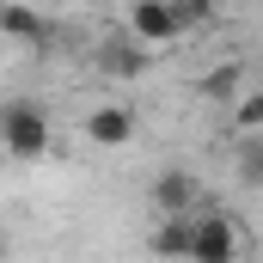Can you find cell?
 <instances>
[{
	"label": "cell",
	"mask_w": 263,
	"mask_h": 263,
	"mask_svg": "<svg viewBox=\"0 0 263 263\" xmlns=\"http://www.w3.org/2000/svg\"><path fill=\"white\" fill-rule=\"evenodd\" d=\"M196 202H202V184L184 165H165V172L153 178V208H159V214H196Z\"/></svg>",
	"instance_id": "obj_4"
},
{
	"label": "cell",
	"mask_w": 263,
	"mask_h": 263,
	"mask_svg": "<svg viewBox=\"0 0 263 263\" xmlns=\"http://www.w3.org/2000/svg\"><path fill=\"white\" fill-rule=\"evenodd\" d=\"M0 31H6L12 43H43V37H49V18H43L37 6L12 0V6H0Z\"/></svg>",
	"instance_id": "obj_8"
},
{
	"label": "cell",
	"mask_w": 263,
	"mask_h": 263,
	"mask_svg": "<svg viewBox=\"0 0 263 263\" xmlns=\"http://www.w3.org/2000/svg\"><path fill=\"white\" fill-rule=\"evenodd\" d=\"M239 178H245L251 190H257V184H263V147H257V141H251V147L239 153Z\"/></svg>",
	"instance_id": "obj_11"
},
{
	"label": "cell",
	"mask_w": 263,
	"mask_h": 263,
	"mask_svg": "<svg viewBox=\"0 0 263 263\" xmlns=\"http://www.w3.org/2000/svg\"><path fill=\"white\" fill-rule=\"evenodd\" d=\"M0 147L12 159H43L49 153V110L31 98H6L0 104Z\"/></svg>",
	"instance_id": "obj_1"
},
{
	"label": "cell",
	"mask_w": 263,
	"mask_h": 263,
	"mask_svg": "<svg viewBox=\"0 0 263 263\" xmlns=\"http://www.w3.org/2000/svg\"><path fill=\"white\" fill-rule=\"evenodd\" d=\"M239 129H245V135H257V129H263V92L239 98Z\"/></svg>",
	"instance_id": "obj_12"
},
{
	"label": "cell",
	"mask_w": 263,
	"mask_h": 263,
	"mask_svg": "<svg viewBox=\"0 0 263 263\" xmlns=\"http://www.w3.org/2000/svg\"><path fill=\"white\" fill-rule=\"evenodd\" d=\"M153 257L190 263V214H159V227H153Z\"/></svg>",
	"instance_id": "obj_7"
},
{
	"label": "cell",
	"mask_w": 263,
	"mask_h": 263,
	"mask_svg": "<svg viewBox=\"0 0 263 263\" xmlns=\"http://www.w3.org/2000/svg\"><path fill=\"white\" fill-rule=\"evenodd\" d=\"M233 92H239V67H214V73L202 80V98H220V104H227Z\"/></svg>",
	"instance_id": "obj_9"
},
{
	"label": "cell",
	"mask_w": 263,
	"mask_h": 263,
	"mask_svg": "<svg viewBox=\"0 0 263 263\" xmlns=\"http://www.w3.org/2000/svg\"><path fill=\"white\" fill-rule=\"evenodd\" d=\"M172 6H178L184 31H190V25H208V18H214V0H172Z\"/></svg>",
	"instance_id": "obj_10"
},
{
	"label": "cell",
	"mask_w": 263,
	"mask_h": 263,
	"mask_svg": "<svg viewBox=\"0 0 263 263\" xmlns=\"http://www.w3.org/2000/svg\"><path fill=\"white\" fill-rule=\"evenodd\" d=\"M239 251H245V239H239L233 214H220V208L190 214V263H239Z\"/></svg>",
	"instance_id": "obj_2"
},
{
	"label": "cell",
	"mask_w": 263,
	"mask_h": 263,
	"mask_svg": "<svg viewBox=\"0 0 263 263\" xmlns=\"http://www.w3.org/2000/svg\"><path fill=\"white\" fill-rule=\"evenodd\" d=\"M0 263H6V239H0Z\"/></svg>",
	"instance_id": "obj_13"
},
{
	"label": "cell",
	"mask_w": 263,
	"mask_h": 263,
	"mask_svg": "<svg viewBox=\"0 0 263 263\" xmlns=\"http://www.w3.org/2000/svg\"><path fill=\"white\" fill-rule=\"evenodd\" d=\"M98 67L117 73V80H141V73H147V43L123 31V37H110V43L98 49Z\"/></svg>",
	"instance_id": "obj_6"
},
{
	"label": "cell",
	"mask_w": 263,
	"mask_h": 263,
	"mask_svg": "<svg viewBox=\"0 0 263 263\" xmlns=\"http://www.w3.org/2000/svg\"><path fill=\"white\" fill-rule=\"evenodd\" d=\"M86 135H92L98 147H129L135 141V110L129 104H98V110L86 117Z\"/></svg>",
	"instance_id": "obj_5"
},
{
	"label": "cell",
	"mask_w": 263,
	"mask_h": 263,
	"mask_svg": "<svg viewBox=\"0 0 263 263\" xmlns=\"http://www.w3.org/2000/svg\"><path fill=\"white\" fill-rule=\"evenodd\" d=\"M129 37H141L147 49L153 43H178L184 37V18H178L172 0H135L129 6Z\"/></svg>",
	"instance_id": "obj_3"
}]
</instances>
